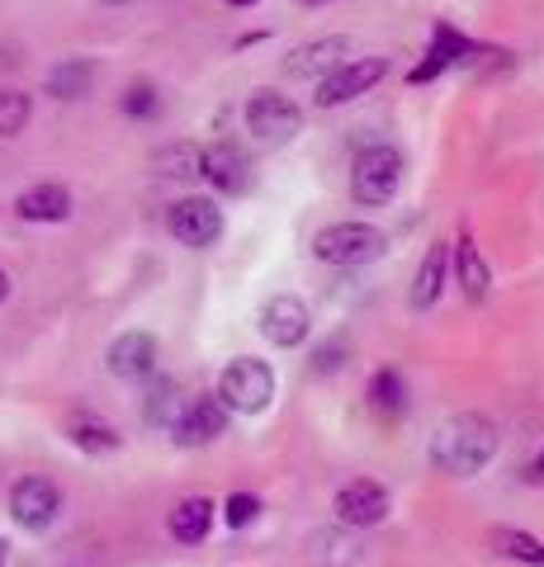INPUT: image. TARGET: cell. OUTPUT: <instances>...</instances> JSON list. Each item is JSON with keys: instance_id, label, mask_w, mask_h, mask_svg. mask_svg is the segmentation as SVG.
<instances>
[{"instance_id": "31", "label": "cell", "mask_w": 544, "mask_h": 567, "mask_svg": "<svg viewBox=\"0 0 544 567\" xmlns=\"http://www.w3.org/2000/svg\"><path fill=\"white\" fill-rule=\"evenodd\" d=\"M6 298H10V275L0 270V303H6Z\"/></svg>"}, {"instance_id": "7", "label": "cell", "mask_w": 544, "mask_h": 567, "mask_svg": "<svg viewBox=\"0 0 544 567\" xmlns=\"http://www.w3.org/2000/svg\"><path fill=\"white\" fill-rule=\"evenodd\" d=\"M58 516H62V487L52 483V477L29 473V477H20V483L10 487V520L20 529H29V535L52 529Z\"/></svg>"}, {"instance_id": "5", "label": "cell", "mask_w": 544, "mask_h": 567, "mask_svg": "<svg viewBox=\"0 0 544 567\" xmlns=\"http://www.w3.org/2000/svg\"><path fill=\"white\" fill-rule=\"evenodd\" d=\"M242 118H247V133L260 142V147H279V142L304 133V110L279 91H256L247 100V110H242Z\"/></svg>"}, {"instance_id": "26", "label": "cell", "mask_w": 544, "mask_h": 567, "mask_svg": "<svg viewBox=\"0 0 544 567\" xmlns=\"http://www.w3.org/2000/svg\"><path fill=\"white\" fill-rule=\"evenodd\" d=\"M156 171L175 175V181H189V175H199V147H195V142H175V147H162V152H156Z\"/></svg>"}, {"instance_id": "29", "label": "cell", "mask_w": 544, "mask_h": 567, "mask_svg": "<svg viewBox=\"0 0 544 567\" xmlns=\"http://www.w3.org/2000/svg\"><path fill=\"white\" fill-rule=\"evenodd\" d=\"M341 354H346V341H331V346H318V350H312V369H318V374H337V369L346 364V360H341Z\"/></svg>"}, {"instance_id": "11", "label": "cell", "mask_w": 544, "mask_h": 567, "mask_svg": "<svg viewBox=\"0 0 544 567\" xmlns=\"http://www.w3.org/2000/svg\"><path fill=\"white\" fill-rule=\"evenodd\" d=\"M308 331H312V312H308V303L298 293L266 298V308H260V336H266L270 346L294 350V346L308 341Z\"/></svg>"}, {"instance_id": "30", "label": "cell", "mask_w": 544, "mask_h": 567, "mask_svg": "<svg viewBox=\"0 0 544 567\" xmlns=\"http://www.w3.org/2000/svg\"><path fill=\"white\" fill-rule=\"evenodd\" d=\"M521 483H531V487H544V435H540V445L535 454L521 464Z\"/></svg>"}, {"instance_id": "17", "label": "cell", "mask_w": 544, "mask_h": 567, "mask_svg": "<svg viewBox=\"0 0 544 567\" xmlns=\"http://www.w3.org/2000/svg\"><path fill=\"white\" fill-rule=\"evenodd\" d=\"M346 39L341 33H331V39H312L304 48H294L285 58V76L289 81H308V76H322V71H331L337 62H346Z\"/></svg>"}, {"instance_id": "10", "label": "cell", "mask_w": 544, "mask_h": 567, "mask_svg": "<svg viewBox=\"0 0 544 567\" xmlns=\"http://www.w3.org/2000/svg\"><path fill=\"white\" fill-rule=\"evenodd\" d=\"M331 511H337V520L346 529H374V525L389 520L393 496H389V487H383V483H374V477H356V483H346L337 492Z\"/></svg>"}, {"instance_id": "22", "label": "cell", "mask_w": 544, "mask_h": 567, "mask_svg": "<svg viewBox=\"0 0 544 567\" xmlns=\"http://www.w3.org/2000/svg\"><path fill=\"white\" fill-rule=\"evenodd\" d=\"M469 39H460V33H454L450 24H441V29H435L431 33V48H427V62H421L417 71H412V81H431L435 76V71H450L454 62H460V58H469Z\"/></svg>"}, {"instance_id": "12", "label": "cell", "mask_w": 544, "mask_h": 567, "mask_svg": "<svg viewBox=\"0 0 544 567\" xmlns=\"http://www.w3.org/2000/svg\"><path fill=\"white\" fill-rule=\"evenodd\" d=\"M156 360H162V350H156L152 331H124L110 341V350H104V369H110L114 379H129V383L152 379Z\"/></svg>"}, {"instance_id": "1", "label": "cell", "mask_w": 544, "mask_h": 567, "mask_svg": "<svg viewBox=\"0 0 544 567\" xmlns=\"http://www.w3.org/2000/svg\"><path fill=\"white\" fill-rule=\"evenodd\" d=\"M497 450H502V431H497V421L483 416V412H460V416L441 421L431 431V445H427L431 464L450 477L483 473L497 458Z\"/></svg>"}, {"instance_id": "25", "label": "cell", "mask_w": 544, "mask_h": 567, "mask_svg": "<svg viewBox=\"0 0 544 567\" xmlns=\"http://www.w3.org/2000/svg\"><path fill=\"white\" fill-rule=\"evenodd\" d=\"M175 412H181V388H175V379H156L143 398V416L152 425H171Z\"/></svg>"}, {"instance_id": "8", "label": "cell", "mask_w": 544, "mask_h": 567, "mask_svg": "<svg viewBox=\"0 0 544 567\" xmlns=\"http://www.w3.org/2000/svg\"><path fill=\"white\" fill-rule=\"evenodd\" d=\"M166 227H171L175 241L189 246V251H208V246L223 237V208L208 199V194H185V199L171 204Z\"/></svg>"}, {"instance_id": "34", "label": "cell", "mask_w": 544, "mask_h": 567, "mask_svg": "<svg viewBox=\"0 0 544 567\" xmlns=\"http://www.w3.org/2000/svg\"><path fill=\"white\" fill-rule=\"evenodd\" d=\"M104 6H129V0H104Z\"/></svg>"}, {"instance_id": "14", "label": "cell", "mask_w": 544, "mask_h": 567, "mask_svg": "<svg viewBox=\"0 0 544 567\" xmlns=\"http://www.w3.org/2000/svg\"><path fill=\"white\" fill-rule=\"evenodd\" d=\"M14 218L24 223H66L72 218V189L58 185V181H39L14 194Z\"/></svg>"}, {"instance_id": "23", "label": "cell", "mask_w": 544, "mask_h": 567, "mask_svg": "<svg viewBox=\"0 0 544 567\" xmlns=\"http://www.w3.org/2000/svg\"><path fill=\"white\" fill-rule=\"evenodd\" d=\"M370 406L379 416H402L408 412V379L398 369H379L370 379Z\"/></svg>"}, {"instance_id": "24", "label": "cell", "mask_w": 544, "mask_h": 567, "mask_svg": "<svg viewBox=\"0 0 544 567\" xmlns=\"http://www.w3.org/2000/svg\"><path fill=\"white\" fill-rule=\"evenodd\" d=\"M33 118V100L20 85H0V137H20Z\"/></svg>"}, {"instance_id": "35", "label": "cell", "mask_w": 544, "mask_h": 567, "mask_svg": "<svg viewBox=\"0 0 544 567\" xmlns=\"http://www.w3.org/2000/svg\"><path fill=\"white\" fill-rule=\"evenodd\" d=\"M304 6H327V0H304Z\"/></svg>"}, {"instance_id": "28", "label": "cell", "mask_w": 544, "mask_h": 567, "mask_svg": "<svg viewBox=\"0 0 544 567\" xmlns=\"http://www.w3.org/2000/svg\"><path fill=\"white\" fill-rule=\"evenodd\" d=\"M256 516H260V502H256L252 492H233V496L223 502V520L233 525V529H247Z\"/></svg>"}, {"instance_id": "3", "label": "cell", "mask_w": 544, "mask_h": 567, "mask_svg": "<svg viewBox=\"0 0 544 567\" xmlns=\"http://www.w3.org/2000/svg\"><path fill=\"white\" fill-rule=\"evenodd\" d=\"M383 251H389V237H383L374 223H331L312 237V256L322 265H341V270L374 265Z\"/></svg>"}, {"instance_id": "4", "label": "cell", "mask_w": 544, "mask_h": 567, "mask_svg": "<svg viewBox=\"0 0 544 567\" xmlns=\"http://www.w3.org/2000/svg\"><path fill=\"white\" fill-rule=\"evenodd\" d=\"M218 402L227 406V412L260 416L275 402V369L266 360H256V354H237V360H227L223 379H218Z\"/></svg>"}, {"instance_id": "27", "label": "cell", "mask_w": 544, "mask_h": 567, "mask_svg": "<svg viewBox=\"0 0 544 567\" xmlns=\"http://www.w3.org/2000/svg\"><path fill=\"white\" fill-rule=\"evenodd\" d=\"M119 110H124L129 118H156V114H162V95H156V85L133 81L124 91V100H119Z\"/></svg>"}, {"instance_id": "32", "label": "cell", "mask_w": 544, "mask_h": 567, "mask_svg": "<svg viewBox=\"0 0 544 567\" xmlns=\"http://www.w3.org/2000/svg\"><path fill=\"white\" fill-rule=\"evenodd\" d=\"M6 563H10V544H6V539H0V567H6Z\"/></svg>"}, {"instance_id": "2", "label": "cell", "mask_w": 544, "mask_h": 567, "mask_svg": "<svg viewBox=\"0 0 544 567\" xmlns=\"http://www.w3.org/2000/svg\"><path fill=\"white\" fill-rule=\"evenodd\" d=\"M402 171H408V162H402V152L393 142H374V147H365L356 156V166H350V199L360 208L393 204V194L402 189Z\"/></svg>"}, {"instance_id": "13", "label": "cell", "mask_w": 544, "mask_h": 567, "mask_svg": "<svg viewBox=\"0 0 544 567\" xmlns=\"http://www.w3.org/2000/svg\"><path fill=\"white\" fill-rule=\"evenodd\" d=\"M199 175L208 185H214L218 194H247L252 185V171H247V156H242L237 142H214V147L199 152Z\"/></svg>"}, {"instance_id": "9", "label": "cell", "mask_w": 544, "mask_h": 567, "mask_svg": "<svg viewBox=\"0 0 544 567\" xmlns=\"http://www.w3.org/2000/svg\"><path fill=\"white\" fill-rule=\"evenodd\" d=\"M166 431L181 450H204L227 435V406L218 398H189V402H181V412L171 416Z\"/></svg>"}, {"instance_id": "18", "label": "cell", "mask_w": 544, "mask_h": 567, "mask_svg": "<svg viewBox=\"0 0 544 567\" xmlns=\"http://www.w3.org/2000/svg\"><path fill=\"white\" fill-rule=\"evenodd\" d=\"M95 76H100V66L91 62V58H62L58 66H48V81H43V91L52 95V100H85L91 95V85H95Z\"/></svg>"}, {"instance_id": "16", "label": "cell", "mask_w": 544, "mask_h": 567, "mask_svg": "<svg viewBox=\"0 0 544 567\" xmlns=\"http://www.w3.org/2000/svg\"><path fill=\"white\" fill-rule=\"evenodd\" d=\"M62 435L72 440L81 454H114L119 445H124L119 425H114V421H104L100 412H72V416L62 421Z\"/></svg>"}, {"instance_id": "33", "label": "cell", "mask_w": 544, "mask_h": 567, "mask_svg": "<svg viewBox=\"0 0 544 567\" xmlns=\"http://www.w3.org/2000/svg\"><path fill=\"white\" fill-rule=\"evenodd\" d=\"M227 6H237V10H247V6H256V0H227Z\"/></svg>"}, {"instance_id": "15", "label": "cell", "mask_w": 544, "mask_h": 567, "mask_svg": "<svg viewBox=\"0 0 544 567\" xmlns=\"http://www.w3.org/2000/svg\"><path fill=\"white\" fill-rule=\"evenodd\" d=\"M445 275H450V246L445 241H431L427 256H421V265H417V275H412L408 303L417 312H431L435 303H441V293H445Z\"/></svg>"}, {"instance_id": "20", "label": "cell", "mask_w": 544, "mask_h": 567, "mask_svg": "<svg viewBox=\"0 0 544 567\" xmlns=\"http://www.w3.org/2000/svg\"><path fill=\"white\" fill-rule=\"evenodd\" d=\"M454 279H460L469 303H483L487 289H493V275H487V260L479 256L473 237H460V246H454Z\"/></svg>"}, {"instance_id": "19", "label": "cell", "mask_w": 544, "mask_h": 567, "mask_svg": "<svg viewBox=\"0 0 544 567\" xmlns=\"http://www.w3.org/2000/svg\"><path fill=\"white\" fill-rule=\"evenodd\" d=\"M214 511H218V506L208 502V496H185V502H175L171 520H166L171 539H175V544H204L208 529H214Z\"/></svg>"}, {"instance_id": "6", "label": "cell", "mask_w": 544, "mask_h": 567, "mask_svg": "<svg viewBox=\"0 0 544 567\" xmlns=\"http://www.w3.org/2000/svg\"><path fill=\"white\" fill-rule=\"evenodd\" d=\"M383 76H389V62H383V58L337 62L331 71H322V76H318V110H341V104L370 95Z\"/></svg>"}, {"instance_id": "21", "label": "cell", "mask_w": 544, "mask_h": 567, "mask_svg": "<svg viewBox=\"0 0 544 567\" xmlns=\"http://www.w3.org/2000/svg\"><path fill=\"white\" fill-rule=\"evenodd\" d=\"M487 548H493L497 558H512V563H525V567H544V539L525 535V529L493 525L487 529Z\"/></svg>"}]
</instances>
